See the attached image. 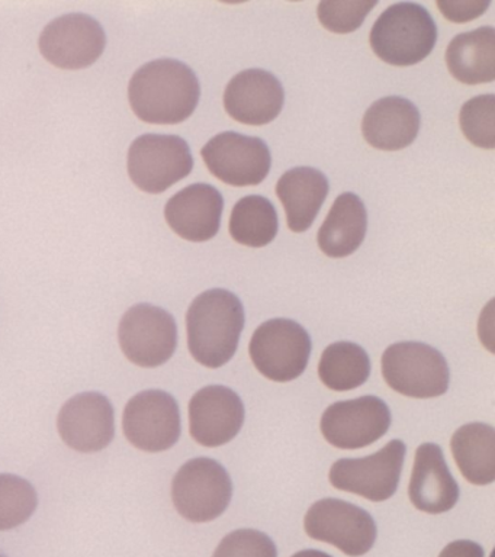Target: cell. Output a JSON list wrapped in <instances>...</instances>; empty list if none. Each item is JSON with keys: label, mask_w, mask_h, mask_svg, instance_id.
<instances>
[{"label": "cell", "mask_w": 495, "mask_h": 557, "mask_svg": "<svg viewBox=\"0 0 495 557\" xmlns=\"http://www.w3.org/2000/svg\"><path fill=\"white\" fill-rule=\"evenodd\" d=\"M199 95L201 87L194 70L171 59L143 65L128 86L129 104L147 124H181L197 109Z\"/></svg>", "instance_id": "cell-1"}, {"label": "cell", "mask_w": 495, "mask_h": 557, "mask_svg": "<svg viewBox=\"0 0 495 557\" xmlns=\"http://www.w3.org/2000/svg\"><path fill=\"white\" fill-rule=\"evenodd\" d=\"M245 309L236 295L211 289L197 296L186 313L190 355L210 369L223 368L236 355Z\"/></svg>", "instance_id": "cell-2"}, {"label": "cell", "mask_w": 495, "mask_h": 557, "mask_svg": "<svg viewBox=\"0 0 495 557\" xmlns=\"http://www.w3.org/2000/svg\"><path fill=\"white\" fill-rule=\"evenodd\" d=\"M437 28L421 4L403 2L382 12L371 30V47L382 61L398 67L414 65L433 51Z\"/></svg>", "instance_id": "cell-3"}, {"label": "cell", "mask_w": 495, "mask_h": 557, "mask_svg": "<svg viewBox=\"0 0 495 557\" xmlns=\"http://www.w3.org/2000/svg\"><path fill=\"white\" fill-rule=\"evenodd\" d=\"M382 374L391 389L410 398H437L449 389L450 373L445 357L423 343L403 342L386 348Z\"/></svg>", "instance_id": "cell-4"}, {"label": "cell", "mask_w": 495, "mask_h": 557, "mask_svg": "<svg viewBox=\"0 0 495 557\" xmlns=\"http://www.w3.org/2000/svg\"><path fill=\"white\" fill-rule=\"evenodd\" d=\"M232 495L227 470L208 457L189 460L173 478V505L190 522L215 520L228 508Z\"/></svg>", "instance_id": "cell-5"}, {"label": "cell", "mask_w": 495, "mask_h": 557, "mask_svg": "<svg viewBox=\"0 0 495 557\" xmlns=\"http://www.w3.org/2000/svg\"><path fill=\"white\" fill-rule=\"evenodd\" d=\"M249 352L255 368L269 381L290 382L306 372L311 338L298 322L276 318L255 331Z\"/></svg>", "instance_id": "cell-6"}, {"label": "cell", "mask_w": 495, "mask_h": 557, "mask_svg": "<svg viewBox=\"0 0 495 557\" xmlns=\"http://www.w3.org/2000/svg\"><path fill=\"white\" fill-rule=\"evenodd\" d=\"M193 168L188 143L177 135L146 134L129 147V177L147 194H162L188 176Z\"/></svg>", "instance_id": "cell-7"}, {"label": "cell", "mask_w": 495, "mask_h": 557, "mask_svg": "<svg viewBox=\"0 0 495 557\" xmlns=\"http://www.w3.org/2000/svg\"><path fill=\"white\" fill-rule=\"evenodd\" d=\"M304 529L311 539L333 544L350 557L367 555L375 544L378 533L371 513L333 498L311 505L304 518Z\"/></svg>", "instance_id": "cell-8"}, {"label": "cell", "mask_w": 495, "mask_h": 557, "mask_svg": "<svg viewBox=\"0 0 495 557\" xmlns=\"http://www.w3.org/2000/svg\"><path fill=\"white\" fill-rule=\"evenodd\" d=\"M125 357L140 368H158L171 360L177 344V326L168 311L149 304L124 313L119 329Z\"/></svg>", "instance_id": "cell-9"}, {"label": "cell", "mask_w": 495, "mask_h": 557, "mask_svg": "<svg viewBox=\"0 0 495 557\" xmlns=\"http://www.w3.org/2000/svg\"><path fill=\"white\" fill-rule=\"evenodd\" d=\"M406 450L401 440H393L375 455L337 460L330 469V483L336 490L382 503L397 492Z\"/></svg>", "instance_id": "cell-10"}, {"label": "cell", "mask_w": 495, "mask_h": 557, "mask_svg": "<svg viewBox=\"0 0 495 557\" xmlns=\"http://www.w3.org/2000/svg\"><path fill=\"white\" fill-rule=\"evenodd\" d=\"M123 426L134 447L149 453L168 450L180 440V407L168 392H141L125 407Z\"/></svg>", "instance_id": "cell-11"}, {"label": "cell", "mask_w": 495, "mask_h": 557, "mask_svg": "<svg viewBox=\"0 0 495 557\" xmlns=\"http://www.w3.org/2000/svg\"><path fill=\"white\" fill-rule=\"evenodd\" d=\"M389 425L388 405L376 396L330 405L320 424L324 438L343 450H356L378 442L388 433Z\"/></svg>", "instance_id": "cell-12"}, {"label": "cell", "mask_w": 495, "mask_h": 557, "mask_svg": "<svg viewBox=\"0 0 495 557\" xmlns=\"http://www.w3.org/2000/svg\"><path fill=\"white\" fill-rule=\"evenodd\" d=\"M107 35L101 24L84 13H69L50 22L40 37L49 63L64 70L89 67L102 55Z\"/></svg>", "instance_id": "cell-13"}, {"label": "cell", "mask_w": 495, "mask_h": 557, "mask_svg": "<svg viewBox=\"0 0 495 557\" xmlns=\"http://www.w3.org/2000/svg\"><path fill=\"white\" fill-rule=\"evenodd\" d=\"M201 156L208 170L221 182L232 186H256L271 170L272 157L263 139L223 133L210 139Z\"/></svg>", "instance_id": "cell-14"}, {"label": "cell", "mask_w": 495, "mask_h": 557, "mask_svg": "<svg viewBox=\"0 0 495 557\" xmlns=\"http://www.w3.org/2000/svg\"><path fill=\"white\" fill-rule=\"evenodd\" d=\"M245 424V405L230 387H203L189 403V430L195 442L220 447L232 442Z\"/></svg>", "instance_id": "cell-15"}, {"label": "cell", "mask_w": 495, "mask_h": 557, "mask_svg": "<svg viewBox=\"0 0 495 557\" xmlns=\"http://www.w3.org/2000/svg\"><path fill=\"white\" fill-rule=\"evenodd\" d=\"M58 429L73 450H103L114 438V408L106 396L95 392L73 396L59 413Z\"/></svg>", "instance_id": "cell-16"}, {"label": "cell", "mask_w": 495, "mask_h": 557, "mask_svg": "<svg viewBox=\"0 0 495 557\" xmlns=\"http://www.w3.org/2000/svg\"><path fill=\"white\" fill-rule=\"evenodd\" d=\"M284 102V87L267 70L251 69L236 74L224 91L225 111L246 125L269 124L280 115Z\"/></svg>", "instance_id": "cell-17"}, {"label": "cell", "mask_w": 495, "mask_h": 557, "mask_svg": "<svg viewBox=\"0 0 495 557\" xmlns=\"http://www.w3.org/2000/svg\"><path fill=\"white\" fill-rule=\"evenodd\" d=\"M224 199L214 186L197 183L177 191L164 208L169 226L188 242L202 243L220 231Z\"/></svg>", "instance_id": "cell-18"}, {"label": "cell", "mask_w": 495, "mask_h": 557, "mask_svg": "<svg viewBox=\"0 0 495 557\" xmlns=\"http://www.w3.org/2000/svg\"><path fill=\"white\" fill-rule=\"evenodd\" d=\"M408 495L417 509L428 513L447 512L458 504V483L437 444L424 443L417 448Z\"/></svg>", "instance_id": "cell-19"}, {"label": "cell", "mask_w": 495, "mask_h": 557, "mask_svg": "<svg viewBox=\"0 0 495 557\" xmlns=\"http://www.w3.org/2000/svg\"><path fill=\"white\" fill-rule=\"evenodd\" d=\"M419 129V109L399 96L376 100L362 121L363 137L369 146L384 151H398L411 146Z\"/></svg>", "instance_id": "cell-20"}, {"label": "cell", "mask_w": 495, "mask_h": 557, "mask_svg": "<svg viewBox=\"0 0 495 557\" xmlns=\"http://www.w3.org/2000/svg\"><path fill=\"white\" fill-rule=\"evenodd\" d=\"M277 198L294 233H304L312 225L329 195V181L320 170L295 168L282 174L276 185Z\"/></svg>", "instance_id": "cell-21"}, {"label": "cell", "mask_w": 495, "mask_h": 557, "mask_svg": "<svg viewBox=\"0 0 495 557\" xmlns=\"http://www.w3.org/2000/svg\"><path fill=\"white\" fill-rule=\"evenodd\" d=\"M367 228L368 213L362 199L355 194H343L330 209L317 235V243L325 256L342 259L358 250Z\"/></svg>", "instance_id": "cell-22"}, {"label": "cell", "mask_w": 495, "mask_h": 557, "mask_svg": "<svg viewBox=\"0 0 495 557\" xmlns=\"http://www.w3.org/2000/svg\"><path fill=\"white\" fill-rule=\"evenodd\" d=\"M451 76L463 85H482L495 78V29L482 26L456 35L446 50Z\"/></svg>", "instance_id": "cell-23"}, {"label": "cell", "mask_w": 495, "mask_h": 557, "mask_svg": "<svg viewBox=\"0 0 495 557\" xmlns=\"http://www.w3.org/2000/svg\"><path fill=\"white\" fill-rule=\"evenodd\" d=\"M456 465L473 485L495 481V430L482 422H472L455 431L450 442Z\"/></svg>", "instance_id": "cell-24"}, {"label": "cell", "mask_w": 495, "mask_h": 557, "mask_svg": "<svg viewBox=\"0 0 495 557\" xmlns=\"http://www.w3.org/2000/svg\"><path fill=\"white\" fill-rule=\"evenodd\" d=\"M371 374L368 352L358 344L338 342L325 348L319 363V376L329 389L354 391Z\"/></svg>", "instance_id": "cell-25"}, {"label": "cell", "mask_w": 495, "mask_h": 557, "mask_svg": "<svg viewBox=\"0 0 495 557\" xmlns=\"http://www.w3.org/2000/svg\"><path fill=\"white\" fill-rule=\"evenodd\" d=\"M277 213L271 200L259 195L238 200L230 216V234L234 242L247 247H264L277 234Z\"/></svg>", "instance_id": "cell-26"}, {"label": "cell", "mask_w": 495, "mask_h": 557, "mask_svg": "<svg viewBox=\"0 0 495 557\" xmlns=\"http://www.w3.org/2000/svg\"><path fill=\"white\" fill-rule=\"evenodd\" d=\"M37 504L32 483L14 474H0V531L24 524L36 511Z\"/></svg>", "instance_id": "cell-27"}, {"label": "cell", "mask_w": 495, "mask_h": 557, "mask_svg": "<svg viewBox=\"0 0 495 557\" xmlns=\"http://www.w3.org/2000/svg\"><path fill=\"white\" fill-rule=\"evenodd\" d=\"M495 96L481 95L468 100L460 109V129L473 146L495 148Z\"/></svg>", "instance_id": "cell-28"}, {"label": "cell", "mask_w": 495, "mask_h": 557, "mask_svg": "<svg viewBox=\"0 0 495 557\" xmlns=\"http://www.w3.org/2000/svg\"><path fill=\"white\" fill-rule=\"evenodd\" d=\"M376 0H324L317 8L319 21L330 33L349 34L363 24Z\"/></svg>", "instance_id": "cell-29"}, {"label": "cell", "mask_w": 495, "mask_h": 557, "mask_svg": "<svg viewBox=\"0 0 495 557\" xmlns=\"http://www.w3.org/2000/svg\"><path fill=\"white\" fill-rule=\"evenodd\" d=\"M275 543L262 531L243 529L225 535L212 557H276Z\"/></svg>", "instance_id": "cell-30"}, {"label": "cell", "mask_w": 495, "mask_h": 557, "mask_svg": "<svg viewBox=\"0 0 495 557\" xmlns=\"http://www.w3.org/2000/svg\"><path fill=\"white\" fill-rule=\"evenodd\" d=\"M490 7L488 0H438L437 8L442 15L451 22H468L477 20Z\"/></svg>", "instance_id": "cell-31"}, {"label": "cell", "mask_w": 495, "mask_h": 557, "mask_svg": "<svg viewBox=\"0 0 495 557\" xmlns=\"http://www.w3.org/2000/svg\"><path fill=\"white\" fill-rule=\"evenodd\" d=\"M438 557H485L484 548L471 540H456L443 548Z\"/></svg>", "instance_id": "cell-32"}, {"label": "cell", "mask_w": 495, "mask_h": 557, "mask_svg": "<svg viewBox=\"0 0 495 557\" xmlns=\"http://www.w3.org/2000/svg\"><path fill=\"white\" fill-rule=\"evenodd\" d=\"M293 557H332L327 555V553L320 552V550H302L295 553Z\"/></svg>", "instance_id": "cell-33"}]
</instances>
